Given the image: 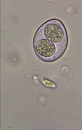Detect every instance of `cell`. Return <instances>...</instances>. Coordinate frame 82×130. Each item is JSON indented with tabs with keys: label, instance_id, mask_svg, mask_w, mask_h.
I'll return each instance as SVG.
<instances>
[{
	"label": "cell",
	"instance_id": "1",
	"mask_svg": "<svg viewBox=\"0 0 82 130\" xmlns=\"http://www.w3.org/2000/svg\"><path fill=\"white\" fill-rule=\"evenodd\" d=\"M67 32L60 20L52 19L41 25L34 34L33 46L37 56L46 62L55 61L63 54L68 43Z\"/></svg>",
	"mask_w": 82,
	"mask_h": 130
}]
</instances>
